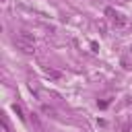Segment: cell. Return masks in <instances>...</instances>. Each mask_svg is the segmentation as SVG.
<instances>
[{"label": "cell", "mask_w": 132, "mask_h": 132, "mask_svg": "<svg viewBox=\"0 0 132 132\" xmlns=\"http://www.w3.org/2000/svg\"><path fill=\"white\" fill-rule=\"evenodd\" d=\"M14 45H16L21 52H25V54H33V52H35V37H33L31 33H27V31H21V33L14 37Z\"/></svg>", "instance_id": "1"}, {"label": "cell", "mask_w": 132, "mask_h": 132, "mask_svg": "<svg viewBox=\"0 0 132 132\" xmlns=\"http://www.w3.org/2000/svg\"><path fill=\"white\" fill-rule=\"evenodd\" d=\"M105 12H107V16L111 19V25H113L116 29H124V27L128 25V19H126L124 14H120V12H116L113 8H107Z\"/></svg>", "instance_id": "2"}, {"label": "cell", "mask_w": 132, "mask_h": 132, "mask_svg": "<svg viewBox=\"0 0 132 132\" xmlns=\"http://www.w3.org/2000/svg\"><path fill=\"white\" fill-rule=\"evenodd\" d=\"M29 120H31V124L35 126V130H37V132H43V124L39 122V118H37V113H31V118H29Z\"/></svg>", "instance_id": "3"}, {"label": "cell", "mask_w": 132, "mask_h": 132, "mask_svg": "<svg viewBox=\"0 0 132 132\" xmlns=\"http://www.w3.org/2000/svg\"><path fill=\"white\" fill-rule=\"evenodd\" d=\"M43 72H45L50 78H62V72H58V70H54V68H43Z\"/></svg>", "instance_id": "4"}, {"label": "cell", "mask_w": 132, "mask_h": 132, "mask_svg": "<svg viewBox=\"0 0 132 132\" xmlns=\"http://www.w3.org/2000/svg\"><path fill=\"white\" fill-rule=\"evenodd\" d=\"M41 111H43V113H47V116H56V109H54V107H50L47 103H41Z\"/></svg>", "instance_id": "5"}, {"label": "cell", "mask_w": 132, "mask_h": 132, "mask_svg": "<svg viewBox=\"0 0 132 132\" xmlns=\"http://www.w3.org/2000/svg\"><path fill=\"white\" fill-rule=\"evenodd\" d=\"M12 109L16 111V116H19L21 120H25V116H23V109H21V105H16V103H14V105H12Z\"/></svg>", "instance_id": "6"}]
</instances>
